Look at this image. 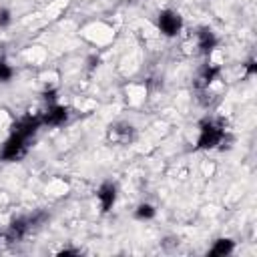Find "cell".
Wrapping results in <instances>:
<instances>
[{"label": "cell", "mask_w": 257, "mask_h": 257, "mask_svg": "<svg viewBox=\"0 0 257 257\" xmlns=\"http://www.w3.org/2000/svg\"><path fill=\"white\" fill-rule=\"evenodd\" d=\"M233 247H235V243L231 239H217L215 245L209 249V255L211 257H223V255H229L233 251Z\"/></svg>", "instance_id": "9c48e42d"}, {"label": "cell", "mask_w": 257, "mask_h": 257, "mask_svg": "<svg viewBox=\"0 0 257 257\" xmlns=\"http://www.w3.org/2000/svg\"><path fill=\"white\" fill-rule=\"evenodd\" d=\"M96 197H98V201H100V209H102V213H106V211H110L112 205H114V199H116V187H114L112 183H102L100 189H98V193H96Z\"/></svg>", "instance_id": "5b68a950"}, {"label": "cell", "mask_w": 257, "mask_h": 257, "mask_svg": "<svg viewBox=\"0 0 257 257\" xmlns=\"http://www.w3.org/2000/svg\"><path fill=\"white\" fill-rule=\"evenodd\" d=\"M12 74H14V70H12V66H10L8 62H4V60H0V82H8V80L12 78Z\"/></svg>", "instance_id": "4fadbf2b"}, {"label": "cell", "mask_w": 257, "mask_h": 257, "mask_svg": "<svg viewBox=\"0 0 257 257\" xmlns=\"http://www.w3.org/2000/svg\"><path fill=\"white\" fill-rule=\"evenodd\" d=\"M54 94H56L54 90H46V92H44V98H46V100H54V98H56Z\"/></svg>", "instance_id": "e0dca14e"}, {"label": "cell", "mask_w": 257, "mask_h": 257, "mask_svg": "<svg viewBox=\"0 0 257 257\" xmlns=\"http://www.w3.org/2000/svg\"><path fill=\"white\" fill-rule=\"evenodd\" d=\"M32 219H16L10 223V229H8V239L10 241H20L22 237H26V233L30 231L32 227Z\"/></svg>", "instance_id": "52a82bcc"}, {"label": "cell", "mask_w": 257, "mask_h": 257, "mask_svg": "<svg viewBox=\"0 0 257 257\" xmlns=\"http://www.w3.org/2000/svg\"><path fill=\"white\" fill-rule=\"evenodd\" d=\"M183 28V18L173 10H161L159 12V30L165 36H175Z\"/></svg>", "instance_id": "7a4b0ae2"}, {"label": "cell", "mask_w": 257, "mask_h": 257, "mask_svg": "<svg viewBox=\"0 0 257 257\" xmlns=\"http://www.w3.org/2000/svg\"><path fill=\"white\" fill-rule=\"evenodd\" d=\"M217 74H219V68H217V66H205V68L201 70L199 78H197V86H199V88H203V86H209Z\"/></svg>", "instance_id": "30bf717a"}, {"label": "cell", "mask_w": 257, "mask_h": 257, "mask_svg": "<svg viewBox=\"0 0 257 257\" xmlns=\"http://www.w3.org/2000/svg\"><path fill=\"white\" fill-rule=\"evenodd\" d=\"M225 137V131L215 124V122H203L201 124V135L197 139V149H215L217 145H221Z\"/></svg>", "instance_id": "6da1fadb"}, {"label": "cell", "mask_w": 257, "mask_h": 257, "mask_svg": "<svg viewBox=\"0 0 257 257\" xmlns=\"http://www.w3.org/2000/svg\"><path fill=\"white\" fill-rule=\"evenodd\" d=\"M197 38H199V48H201L203 52H211V50L217 46V38H215V34H213L209 28H201V30L197 32Z\"/></svg>", "instance_id": "ba28073f"}, {"label": "cell", "mask_w": 257, "mask_h": 257, "mask_svg": "<svg viewBox=\"0 0 257 257\" xmlns=\"http://www.w3.org/2000/svg\"><path fill=\"white\" fill-rule=\"evenodd\" d=\"M40 124H42V118H38V116H24V118H20V120H16L12 124V133L22 137V139H28V137H32L38 131Z\"/></svg>", "instance_id": "277c9868"}, {"label": "cell", "mask_w": 257, "mask_h": 257, "mask_svg": "<svg viewBox=\"0 0 257 257\" xmlns=\"http://www.w3.org/2000/svg\"><path fill=\"white\" fill-rule=\"evenodd\" d=\"M10 12L6 8H0V26H8L10 24Z\"/></svg>", "instance_id": "5bb4252c"}, {"label": "cell", "mask_w": 257, "mask_h": 257, "mask_svg": "<svg viewBox=\"0 0 257 257\" xmlns=\"http://www.w3.org/2000/svg\"><path fill=\"white\" fill-rule=\"evenodd\" d=\"M255 70H257L255 60H249V62H247V72H249V74H255Z\"/></svg>", "instance_id": "2e32d148"}, {"label": "cell", "mask_w": 257, "mask_h": 257, "mask_svg": "<svg viewBox=\"0 0 257 257\" xmlns=\"http://www.w3.org/2000/svg\"><path fill=\"white\" fill-rule=\"evenodd\" d=\"M110 135H112L116 141L126 143V141L131 139V135H133V126H131V124H114V126H110Z\"/></svg>", "instance_id": "8fae6325"}, {"label": "cell", "mask_w": 257, "mask_h": 257, "mask_svg": "<svg viewBox=\"0 0 257 257\" xmlns=\"http://www.w3.org/2000/svg\"><path fill=\"white\" fill-rule=\"evenodd\" d=\"M155 207L153 205H149V203H143V205H139L137 207V213H135V217L137 219H153L155 217Z\"/></svg>", "instance_id": "7c38bea8"}, {"label": "cell", "mask_w": 257, "mask_h": 257, "mask_svg": "<svg viewBox=\"0 0 257 257\" xmlns=\"http://www.w3.org/2000/svg\"><path fill=\"white\" fill-rule=\"evenodd\" d=\"M26 139H22V137H18V135H10V139L4 143V147H2V153H0V157L4 159V161H18L24 153H26Z\"/></svg>", "instance_id": "3957f363"}, {"label": "cell", "mask_w": 257, "mask_h": 257, "mask_svg": "<svg viewBox=\"0 0 257 257\" xmlns=\"http://www.w3.org/2000/svg\"><path fill=\"white\" fill-rule=\"evenodd\" d=\"M68 118V110L64 106H58V104H52L46 114L42 116V124H48V126H60L64 120Z\"/></svg>", "instance_id": "8992f818"}, {"label": "cell", "mask_w": 257, "mask_h": 257, "mask_svg": "<svg viewBox=\"0 0 257 257\" xmlns=\"http://www.w3.org/2000/svg\"><path fill=\"white\" fill-rule=\"evenodd\" d=\"M80 251L78 249H62V251H58V257H64V255H78Z\"/></svg>", "instance_id": "9a60e30c"}]
</instances>
